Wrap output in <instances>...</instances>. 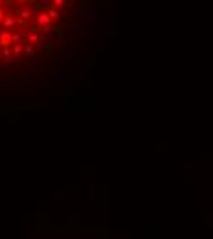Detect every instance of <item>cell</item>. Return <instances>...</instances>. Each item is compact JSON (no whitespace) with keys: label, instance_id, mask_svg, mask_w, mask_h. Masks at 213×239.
<instances>
[{"label":"cell","instance_id":"obj_1","mask_svg":"<svg viewBox=\"0 0 213 239\" xmlns=\"http://www.w3.org/2000/svg\"><path fill=\"white\" fill-rule=\"evenodd\" d=\"M35 20H37V24L42 28V31H44V33H48V31L52 30V28H50V17H48V13L40 11L39 15L35 17Z\"/></svg>","mask_w":213,"mask_h":239},{"label":"cell","instance_id":"obj_2","mask_svg":"<svg viewBox=\"0 0 213 239\" xmlns=\"http://www.w3.org/2000/svg\"><path fill=\"white\" fill-rule=\"evenodd\" d=\"M15 24H17V20L13 19L11 15H6V17L2 19V26H4V30H13V28H15Z\"/></svg>","mask_w":213,"mask_h":239},{"label":"cell","instance_id":"obj_3","mask_svg":"<svg viewBox=\"0 0 213 239\" xmlns=\"http://www.w3.org/2000/svg\"><path fill=\"white\" fill-rule=\"evenodd\" d=\"M0 42H2L4 46H9V44H13V40H11V31H7V30L0 31Z\"/></svg>","mask_w":213,"mask_h":239},{"label":"cell","instance_id":"obj_4","mask_svg":"<svg viewBox=\"0 0 213 239\" xmlns=\"http://www.w3.org/2000/svg\"><path fill=\"white\" fill-rule=\"evenodd\" d=\"M0 54H2V57H4V61H6V63H9V61H11V55H13V52H11L7 46H4V48L0 50Z\"/></svg>","mask_w":213,"mask_h":239},{"label":"cell","instance_id":"obj_5","mask_svg":"<svg viewBox=\"0 0 213 239\" xmlns=\"http://www.w3.org/2000/svg\"><path fill=\"white\" fill-rule=\"evenodd\" d=\"M46 13H48L50 20H57V19H59V11H57V7H53V6H50Z\"/></svg>","mask_w":213,"mask_h":239},{"label":"cell","instance_id":"obj_6","mask_svg":"<svg viewBox=\"0 0 213 239\" xmlns=\"http://www.w3.org/2000/svg\"><path fill=\"white\" fill-rule=\"evenodd\" d=\"M26 40H28V44H35L37 40H39V33H28V37H26Z\"/></svg>","mask_w":213,"mask_h":239},{"label":"cell","instance_id":"obj_7","mask_svg":"<svg viewBox=\"0 0 213 239\" xmlns=\"http://www.w3.org/2000/svg\"><path fill=\"white\" fill-rule=\"evenodd\" d=\"M30 11H31V15H33V17H37V15L40 13V4H39V2H33Z\"/></svg>","mask_w":213,"mask_h":239},{"label":"cell","instance_id":"obj_8","mask_svg":"<svg viewBox=\"0 0 213 239\" xmlns=\"http://www.w3.org/2000/svg\"><path fill=\"white\" fill-rule=\"evenodd\" d=\"M30 17H31V11H30V9H22V11H20V19L22 20H28Z\"/></svg>","mask_w":213,"mask_h":239},{"label":"cell","instance_id":"obj_9","mask_svg":"<svg viewBox=\"0 0 213 239\" xmlns=\"http://www.w3.org/2000/svg\"><path fill=\"white\" fill-rule=\"evenodd\" d=\"M24 52H26V55H33V52H35V48H33V44H26V48H24Z\"/></svg>","mask_w":213,"mask_h":239},{"label":"cell","instance_id":"obj_10","mask_svg":"<svg viewBox=\"0 0 213 239\" xmlns=\"http://www.w3.org/2000/svg\"><path fill=\"white\" fill-rule=\"evenodd\" d=\"M11 52H13V55H20V52H22V44H15Z\"/></svg>","mask_w":213,"mask_h":239},{"label":"cell","instance_id":"obj_11","mask_svg":"<svg viewBox=\"0 0 213 239\" xmlns=\"http://www.w3.org/2000/svg\"><path fill=\"white\" fill-rule=\"evenodd\" d=\"M64 2H66V0H52L53 7H63V6H64Z\"/></svg>","mask_w":213,"mask_h":239},{"label":"cell","instance_id":"obj_12","mask_svg":"<svg viewBox=\"0 0 213 239\" xmlns=\"http://www.w3.org/2000/svg\"><path fill=\"white\" fill-rule=\"evenodd\" d=\"M39 4L42 6V7H50V6H52V0H40Z\"/></svg>","mask_w":213,"mask_h":239},{"label":"cell","instance_id":"obj_13","mask_svg":"<svg viewBox=\"0 0 213 239\" xmlns=\"http://www.w3.org/2000/svg\"><path fill=\"white\" fill-rule=\"evenodd\" d=\"M74 4H76V0H66V2H64V6H66V7H72Z\"/></svg>","mask_w":213,"mask_h":239},{"label":"cell","instance_id":"obj_14","mask_svg":"<svg viewBox=\"0 0 213 239\" xmlns=\"http://www.w3.org/2000/svg\"><path fill=\"white\" fill-rule=\"evenodd\" d=\"M6 17V13H4V9H2V6H0V20Z\"/></svg>","mask_w":213,"mask_h":239},{"label":"cell","instance_id":"obj_15","mask_svg":"<svg viewBox=\"0 0 213 239\" xmlns=\"http://www.w3.org/2000/svg\"><path fill=\"white\" fill-rule=\"evenodd\" d=\"M17 2H24V0H17Z\"/></svg>","mask_w":213,"mask_h":239},{"label":"cell","instance_id":"obj_16","mask_svg":"<svg viewBox=\"0 0 213 239\" xmlns=\"http://www.w3.org/2000/svg\"><path fill=\"white\" fill-rule=\"evenodd\" d=\"M0 6H2V0H0Z\"/></svg>","mask_w":213,"mask_h":239}]
</instances>
